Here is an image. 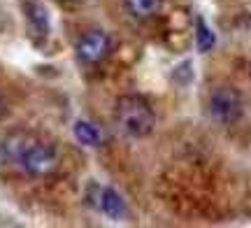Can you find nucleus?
I'll use <instances>...</instances> for the list:
<instances>
[{
  "mask_svg": "<svg viewBox=\"0 0 251 228\" xmlns=\"http://www.w3.org/2000/svg\"><path fill=\"white\" fill-rule=\"evenodd\" d=\"M75 137L79 140V145L84 147H98L100 145V130L91 121H75Z\"/></svg>",
  "mask_w": 251,
  "mask_h": 228,
  "instance_id": "7",
  "label": "nucleus"
},
{
  "mask_svg": "<svg viewBox=\"0 0 251 228\" xmlns=\"http://www.w3.org/2000/svg\"><path fill=\"white\" fill-rule=\"evenodd\" d=\"M112 49V40L102 30H89L77 40V56L81 63H100L102 58H107Z\"/></svg>",
  "mask_w": 251,
  "mask_h": 228,
  "instance_id": "4",
  "label": "nucleus"
},
{
  "mask_svg": "<svg viewBox=\"0 0 251 228\" xmlns=\"http://www.w3.org/2000/svg\"><path fill=\"white\" fill-rule=\"evenodd\" d=\"M117 124L126 135L144 137L156 126V114L147 101L137 96H124L117 101Z\"/></svg>",
  "mask_w": 251,
  "mask_h": 228,
  "instance_id": "1",
  "label": "nucleus"
},
{
  "mask_svg": "<svg viewBox=\"0 0 251 228\" xmlns=\"http://www.w3.org/2000/svg\"><path fill=\"white\" fill-rule=\"evenodd\" d=\"M130 14L137 19H149L161 9V0H126Z\"/></svg>",
  "mask_w": 251,
  "mask_h": 228,
  "instance_id": "9",
  "label": "nucleus"
},
{
  "mask_svg": "<svg viewBox=\"0 0 251 228\" xmlns=\"http://www.w3.org/2000/svg\"><path fill=\"white\" fill-rule=\"evenodd\" d=\"M209 114L219 124H233L242 117V96L230 86H219L209 96Z\"/></svg>",
  "mask_w": 251,
  "mask_h": 228,
  "instance_id": "3",
  "label": "nucleus"
},
{
  "mask_svg": "<svg viewBox=\"0 0 251 228\" xmlns=\"http://www.w3.org/2000/svg\"><path fill=\"white\" fill-rule=\"evenodd\" d=\"M2 112H5V102H2V98H0V117H2Z\"/></svg>",
  "mask_w": 251,
  "mask_h": 228,
  "instance_id": "10",
  "label": "nucleus"
},
{
  "mask_svg": "<svg viewBox=\"0 0 251 228\" xmlns=\"http://www.w3.org/2000/svg\"><path fill=\"white\" fill-rule=\"evenodd\" d=\"M196 47L200 54H207L214 47V33H212V28L207 26V21L202 17L196 19Z\"/></svg>",
  "mask_w": 251,
  "mask_h": 228,
  "instance_id": "8",
  "label": "nucleus"
},
{
  "mask_svg": "<svg viewBox=\"0 0 251 228\" xmlns=\"http://www.w3.org/2000/svg\"><path fill=\"white\" fill-rule=\"evenodd\" d=\"M100 210L114 221L126 219V214H128V210H126V201L121 198V193L114 191V189H109V186L100 191Z\"/></svg>",
  "mask_w": 251,
  "mask_h": 228,
  "instance_id": "5",
  "label": "nucleus"
},
{
  "mask_svg": "<svg viewBox=\"0 0 251 228\" xmlns=\"http://www.w3.org/2000/svg\"><path fill=\"white\" fill-rule=\"evenodd\" d=\"M26 17L28 26L33 28L37 35L45 37L49 33V17H47V9L40 2H26Z\"/></svg>",
  "mask_w": 251,
  "mask_h": 228,
  "instance_id": "6",
  "label": "nucleus"
},
{
  "mask_svg": "<svg viewBox=\"0 0 251 228\" xmlns=\"http://www.w3.org/2000/svg\"><path fill=\"white\" fill-rule=\"evenodd\" d=\"M19 163L28 175L42 177V175H49L58 165V154H56V149L51 145L28 140L21 156H19Z\"/></svg>",
  "mask_w": 251,
  "mask_h": 228,
  "instance_id": "2",
  "label": "nucleus"
}]
</instances>
